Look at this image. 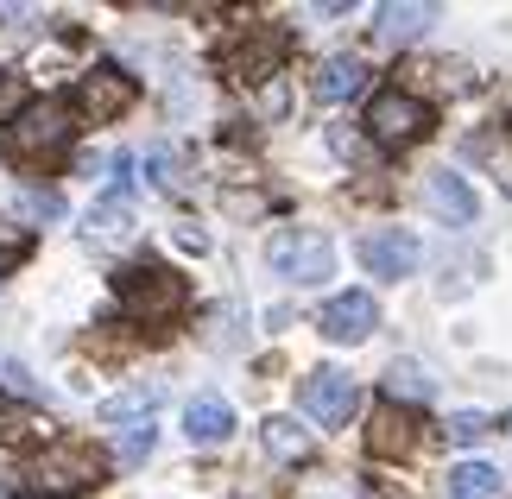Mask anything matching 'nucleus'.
<instances>
[{
    "mask_svg": "<svg viewBox=\"0 0 512 499\" xmlns=\"http://www.w3.org/2000/svg\"><path fill=\"white\" fill-rule=\"evenodd\" d=\"M64 146H70V108L57 95H38L7 121V158H19V165H38V158H51Z\"/></svg>",
    "mask_w": 512,
    "mask_h": 499,
    "instance_id": "f257e3e1",
    "label": "nucleus"
},
{
    "mask_svg": "<svg viewBox=\"0 0 512 499\" xmlns=\"http://www.w3.org/2000/svg\"><path fill=\"white\" fill-rule=\"evenodd\" d=\"M266 266L291 278V285H323L329 272H336V247H329V234L317 228H285L266 241Z\"/></svg>",
    "mask_w": 512,
    "mask_h": 499,
    "instance_id": "f03ea898",
    "label": "nucleus"
},
{
    "mask_svg": "<svg viewBox=\"0 0 512 499\" xmlns=\"http://www.w3.org/2000/svg\"><path fill=\"white\" fill-rule=\"evenodd\" d=\"M380 146H405V139H418L430 133V102H418V95H405V89H380L367 102V121H361Z\"/></svg>",
    "mask_w": 512,
    "mask_h": 499,
    "instance_id": "7ed1b4c3",
    "label": "nucleus"
},
{
    "mask_svg": "<svg viewBox=\"0 0 512 499\" xmlns=\"http://www.w3.org/2000/svg\"><path fill=\"white\" fill-rule=\"evenodd\" d=\"M298 405L310 424H323V430H336L354 417V405H361V392H354V379L342 367H317L310 379H298Z\"/></svg>",
    "mask_w": 512,
    "mask_h": 499,
    "instance_id": "20e7f679",
    "label": "nucleus"
},
{
    "mask_svg": "<svg viewBox=\"0 0 512 499\" xmlns=\"http://www.w3.org/2000/svg\"><path fill=\"white\" fill-rule=\"evenodd\" d=\"M114 291H121V310L140 316V323H152V316H171L177 297H184L177 272H165V266H133V272L114 278Z\"/></svg>",
    "mask_w": 512,
    "mask_h": 499,
    "instance_id": "39448f33",
    "label": "nucleus"
},
{
    "mask_svg": "<svg viewBox=\"0 0 512 499\" xmlns=\"http://www.w3.org/2000/svg\"><path fill=\"white\" fill-rule=\"evenodd\" d=\"M418 259H424V241L411 228H373L367 241H361V266L373 278H411V272H418Z\"/></svg>",
    "mask_w": 512,
    "mask_h": 499,
    "instance_id": "423d86ee",
    "label": "nucleus"
},
{
    "mask_svg": "<svg viewBox=\"0 0 512 499\" xmlns=\"http://www.w3.org/2000/svg\"><path fill=\"white\" fill-rule=\"evenodd\" d=\"M127 102H133V76H121L114 64L89 70L83 83H76V114H83V121H114Z\"/></svg>",
    "mask_w": 512,
    "mask_h": 499,
    "instance_id": "0eeeda50",
    "label": "nucleus"
},
{
    "mask_svg": "<svg viewBox=\"0 0 512 499\" xmlns=\"http://www.w3.org/2000/svg\"><path fill=\"white\" fill-rule=\"evenodd\" d=\"M102 455L95 449H57L51 462H38V487H51V493H83V487H95L102 481Z\"/></svg>",
    "mask_w": 512,
    "mask_h": 499,
    "instance_id": "6e6552de",
    "label": "nucleus"
},
{
    "mask_svg": "<svg viewBox=\"0 0 512 499\" xmlns=\"http://www.w3.org/2000/svg\"><path fill=\"white\" fill-rule=\"evenodd\" d=\"M424 203L437 209L449 228H468V222H475V209H481L475 203V184H468L462 171H430L424 177Z\"/></svg>",
    "mask_w": 512,
    "mask_h": 499,
    "instance_id": "1a4fd4ad",
    "label": "nucleus"
},
{
    "mask_svg": "<svg viewBox=\"0 0 512 499\" xmlns=\"http://www.w3.org/2000/svg\"><path fill=\"white\" fill-rule=\"evenodd\" d=\"M373 316H380V310H373L367 291H342V297L323 304V335H329V342H361V335L373 329Z\"/></svg>",
    "mask_w": 512,
    "mask_h": 499,
    "instance_id": "9d476101",
    "label": "nucleus"
},
{
    "mask_svg": "<svg viewBox=\"0 0 512 499\" xmlns=\"http://www.w3.org/2000/svg\"><path fill=\"white\" fill-rule=\"evenodd\" d=\"M260 436H266V455H272V462H291V468H298V462L317 455V436H310L298 417H266Z\"/></svg>",
    "mask_w": 512,
    "mask_h": 499,
    "instance_id": "9b49d317",
    "label": "nucleus"
},
{
    "mask_svg": "<svg viewBox=\"0 0 512 499\" xmlns=\"http://www.w3.org/2000/svg\"><path fill=\"white\" fill-rule=\"evenodd\" d=\"M411 430H418V424H411L405 405H380V411H373V424H367V449L373 455H405L411 443H418Z\"/></svg>",
    "mask_w": 512,
    "mask_h": 499,
    "instance_id": "f8f14e48",
    "label": "nucleus"
},
{
    "mask_svg": "<svg viewBox=\"0 0 512 499\" xmlns=\"http://www.w3.org/2000/svg\"><path fill=\"white\" fill-rule=\"evenodd\" d=\"M184 430H190V443H228V430H234V411H228V398H190V411H184Z\"/></svg>",
    "mask_w": 512,
    "mask_h": 499,
    "instance_id": "ddd939ff",
    "label": "nucleus"
},
{
    "mask_svg": "<svg viewBox=\"0 0 512 499\" xmlns=\"http://www.w3.org/2000/svg\"><path fill=\"white\" fill-rule=\"evenodd\" d=\"M361 83H367V64H361V57H348V51L329 57V64L317 70V95H323V102H348Z\"/></svg>",
    "mask_w": 512,
    "mask_h": 499,
    "instance_id": "4468645a",
    "label": "nucleus"
},
{
    "mask_svg": "<svg viewBox=\"0 0 512 499\" xmlns=\"http://www.w3.org/2000/svg\"><path fill=\"white\" fill-rule=\"evenodd\" d=\"M500 493H506V481L494 462H462L449 474V499H500Z\"/></svg>",
    "mask_w": 512,
    "mask_h": 499,
    "instance_id": "2eb2a0df",
    "label": "nucleus"
},
{
    "mask_svg": "<svg viewBox=\"0 0 512 499\" xmlns=\"http://www.w3.org/2000/svg\"><path fill=\"white\" fill-rule=\"evenodd\" d=\"M386 392H392V398H405V405H430L437 379H430L418 361H392V367H386Z\"/></svg>",
    "mask_w": 512,
    "mask_h": 499,
    "instance_id": "dca6fc26",
    "label": "nucleus"
},
{
    "mask_svg": "<svg viewBox=\"0 0 512 499\" xmlns=\"http://www.w3.org/2000/svg\"><path fill=\"white\" fill-rule=\"evenodd\" d=\"M146 411H159V386H133V392H121V398H108L102 405V424H146Z\"/></svg>",
    "mask_w": 512,
    "mask_h": 499,
    "instance_id": "f3484780",
    "label": "nucleus"
},
{
    "mask_svg": "<svg viewBox=\"0 0 512 499\" xmlns=\"http://www.w3.org/2000/svg\"><path fill=\"white\" fill-rule=\"evenodd\" d=\"M430 19H437V7H380L373 26H380V38H418Z\"/></svg>",
    "mask_w": 512,
    "mask_h": 499,
    "instance_id": "a211bd4d",
    "label": "nucleus"
},
{
    "mask_svg": "<svg viewBox=\"0 0 512 499\" xmlns=\"http://www.w3.org/2000/svg\"><path fill=\"white\" fill-rule=\"evenodd\" d=\"M19 436H51V417H45V411H13V405H0V443H19Z\"/></svg>",
    "mask_w": 512,
    "mask_h": 499,
    "instance_id": "6ab92c4d",
    "label": "nucleus"
},
{
    "mask_svg": "<svg viewBox=\"0 0 512 499\" xmlns=\"http://www.w3.org/2000/svg\"><path fill=\"white\" fill-rule=\"evenodd\" d=\"M127 228H133L127 196H108V203H95V209H89V234H127Z\"/></svg>",
    "mask_w": 512,
    "mask_h": 499,
    "instance_id": "aec40b11",
    "label": "nucleus"
},
{
    "mask_svg": "<svg viewBox=\"0 0 512 499\" xmlns=\"http://www.w3.org/2000/svg\"><path fill=\"white\" fill-rule=\"evenodd\" d=\"M449 443H456V449H468V443H481V436H487V417L481 411H456V417H449Z\"/></svg>",
    "mask_w": 512,
    "mask_h": 499,
    "instance_id": "412c9836",
    "label": "nucleus"
},
{
    "mask_svg": "<svg viewBox=\"0 0 512 499\" xmlns=\"http://www.w3.org/2000/svg\"><path fill=\"white\" fill-rule=\"evenodd\" d=\"M19 215H32V222H57V215H64V196H51V190H26V196H19Z\"/></svg>",
    "mask_w": 512,
    "mask_h": 499,
    "instance_id": "4be33fe9",
    "label": "nucleus"
},
{
    "mask_svg": "<svg viewBox=\"0 0 512 499\" xmlns=\"http://www.w3.org/2000/svg\"><path fill=\"white\" fill-rule=\"evenodd\" d=\"M146 171H152V184H159V190H171V184H177V158H171V146H152V152H146Z\"/></svg>",
    "mask_w": 512,
    "mask_h": 499,
    "instance_id": "5701e85b",
    "label": "nucleus"
},
{
    "mask_svg": "<svg viewBox=\"0 0 512 499\" xmlns=\"http://www.w3.org/2000/svg\"><path fill=\"white\" fill-rule=\"evenodd\" d=\"M114 455H121L127 468H133V462H146V455H152V424H133V430H127V443L114 449Z\"/></svg>",
    "mask_w": 512,
    "mask_h": 499,
    "instance_id": "b1692460",
    "label": "nucleus"
},
{
    "mask_svg": "<svg viewBox=\"0 0 512 499\" xmlns=\"http://www.w3.org/2000/svg\"><path fill=\"white\" fill-rule=\"evenodd\" d=\"M285 102H291V95H285V83H279V76H272V83L260 89V108H266V114H285Z\"/></svg>",
    "mask_w": 512,
    "mask_h": 499,
    "instance_id": "393cba45",
    "label": "nucleus"
},
{
    "mask_svg": "<svg viewBox=\"0 0 512 499\" xmlns=\"http://www.w3.org/2000/svg\"><path fill=\"white\" fill-rule=\"evenodd\" d=\"M32 247V234H0V259H7V253H26Z\"/></svg>",
    "mask_w": 512,
    "mask_h": 499,
    "instance_id": "a878e982",
    "label": "nucleus"
},
{
    "mask_svg": "<svg viewBox=\"0 0 512 499\" xmlns=\"http://www.w3.org/2000/svg\"><path fill=\"white\" fill-rule=\"evenodd\" d=\"M13 95H19V83H0V114L13 108Z\"/></svg>",
    "mask_w": 512,
    "mask_h": 499,
    "instance_id": "bb28decb",
    "label": "nucleus"
},
{
    "mask_svg": "<svg viewBox=\"0 0 512 499\" xmlns=\"http://www.w3.org/2000/svg\"><path fill=\"white\" fill-rule=\"evenodd\" d=\"M506 430H512V417H506Z\"/></svg>",
    "mask_w": 512,
    "mask_h": 499,
    "instance_id": "cd10ccee",
    "label": "nucleus"
}]
</instances>
